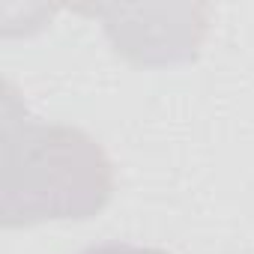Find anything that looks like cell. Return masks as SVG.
<instances>
[{
	"label": "cell",
	"instance_id": "obj_3",
	"mask_svg": "<svg viewBox=\"0 0 254 254\" xmlns=\"http://www.w3.org/2000/svg\"><path fill=\"white\" fill-rule=\"evenodd\" d=\"M81 254H168L165 248H150V245H132V242H102L90 245Z\"/></svg>",
	"mask_w": 254,
	"mask_h": 254
},
{
	"label": "cell",
	"instance_id": "obj_2",
	"mask_svg": "<svg viewBox=\"0 0 254 254\" xmlns=\"http://www.w3.org/2000/svg\"><path fill=\"white\" fill-rule=\"evenodd\" d=\"M105 21L114 51L138 66L191 60L206 33L203 6H93Z\"/></svg>",
	"mask_w": 254,
	"mask_h": 254
},
{
	"label": "cell",
	"instance_id": "obj_1",
	"mask_svg": "<svg viewBox=\"0 0 254 254\" xmlns=\"http://www.w3.org/2000/svg\"><path fill=\"white\" fill-rule=\"evenodd\" d=\"M114 194V168L105 150L81 129L27 114L12 84L3 90V168L0 221L30 227L42 221L90 218Z\"/></svg>",
	"mask_w": 254,
	"mask_h": 254
}]
</instances>
